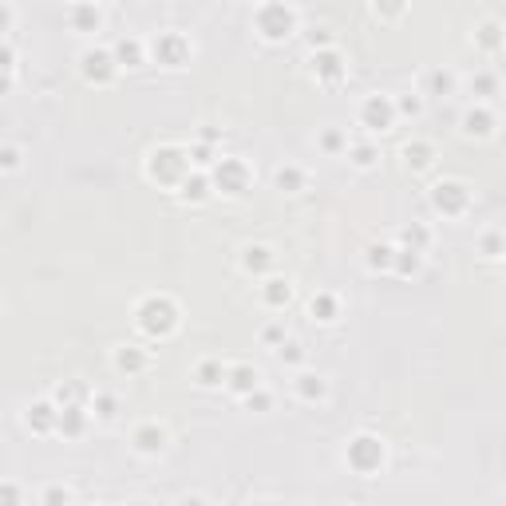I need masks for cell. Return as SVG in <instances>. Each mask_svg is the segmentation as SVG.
Segmentation results:
<instances>
[{
    "instance_id": "cell-46",
    "label": "cell",
    "mask_w": 506,
    "mask_h": 506,
    "mask_svg": "<svg viewBox=\"0 0 506 506\" xmlns=\"http://www.w3.org/2000/svg\"><path fill=\"white\" fill-rule=\"evenodd\" d=\"M178 506H206V498H198V495H186V498H182Z\"/></svg>"
},
{
    "instance_id": "cell-6",
    "label": "cell",
    "mask_w": 506,
    "mask_h": 506,
    "mask_svg": "<svg viewBox=\"0 0 506 506\" xmlns=\"http://www.w3.org/2000/svg\"><path fill=\"white\" fill-rule=\"evenodd\" d=\"M293 9H285V4H265V9H258V28L265 40H281V36L293 32Z\"/></svg>"
},
{
    "instance_id": "cell-17",
    "label": "cell",
    "mask_w": 506,
    "mask_h": 506,
    "mask_svg": "<svg viewBox=\"0 0 506 506\" xmlns=\"http://www.w3.org/2000/svg\"><path fill=\"white\" fill-rule=\"evenodd\" d=\"M313 71H317L320 79H340V76H344V60L333 52V48H328V52H317V56H313Z\"/></svg>"
},
{
    "instance_id": "cell-47",
    "label": "cell",
    "mask_w": 506,
    "mask_h": 506,
    "mask_svg": "<svg viewBox=\"0 0 506 506\" xmlns=\"http://www.w3.org/2000/svg\"><path fill=\"white\" fill-rule=\"evenodd\" d=\"M9 91V76H0V95Z\"/></svg>"
},
{
    "instance_id": "cell-40",
    "label": "cell",
    "mask_w": 506,
    "mask_h": 506,
    "mask_svg": "<svg viewBox=\"0 0 506 506\" xmlns=\"http://www.w3.org/2000/svg\"><path fill=\"white\" fill-rule=\"evenodd\" d=\"M0 166H4V171H16V166H20V151L4 146V151H0Z\"/></svg>"
},
{
    "instance_id": "cell-48",
    "label": "cell",
    "mask_w": 506,
    "mask_h": 506,
    "mask_svg": "<svg viewBox=\"0 0 506 506\" xmlns=\"http://www.w3.org/2000/svg\"><path fill=\"white\" fill-rule=\"evenodd\" d=\"M249 506H273V502H249Z\"/></svg>"
},
{
    "instance_id": "cell-33",
    "label": "cell",
    "mask_w": 506,
    "mask_h": 506,
    "mask_svg": "<svg viewBox=\"0 0 506 506\" xmlns=\"http://www.w3.org/2000/svg\"><path fill=\"white\" fill-rule=\"evenodd\" d=\"M71 20H76L79 28H95V24H99V9H87V4H79V9H71Z\"/></svg>"
},
{
    "instance_id": "cell-1",
    "label": "cell",
    "mask_w": 506,
    "mask_h": 506,
    "mask_svg": "<svg viewBox=\"0 0 506 506\" xmlns=\"http://www.w3.org/2000/svg\"><path fill=\"white\" fill-rule=\"evenodd\" d=\"M138 328L151 336H166L174 325H178V309H174L171 297H146L143 305H138Z\"/></svg>"
},
{
    "instance_id": "cell-20",
    "label": "cell",
    "mask_w": 506,
    "mask_h": 506,
    "mask_svg": "<svg viewBox=\"0 0 506 506\" xmlns=\"http://www.w3.org/2000/svg\"><path fill=\"white\" fill-rule=\"evenodd\" d=\"M261 297H265V305L281 309V305H289V297H293V285L285 281V277H269V281H265V289H261Z\"/></svg>"
},
{
    "instance_id": "cell-5",
    "label": "cell",
    "mask_w": 506,
    "mask_h": 506,
    "mask_svg": "<svg viewBox=\"0 0 506 506\" xmlns=\"http://www.w3.org/2000/svg\"><path fill=\"white\" fill-rule=\"evenodd\" d=\"M214 186L222 190V194H246L249 166L241 163V158H222V163L214 166Z\"/></svg>"
},
{
    "instance_id": "cell-35",
    "label": "cell",
    "mask_w": 506,
    "mask_h": 506,
    "mask_svg": "<svg viewBox=\"0 0 506 506\" xmlns=\"http://www.w3.org/2000/svg\"><path fill=\"white\" fill-rule=\"evenodd\" d=\"M495 87H498L495 71H479L475 76V95H495Z\"/></svg>"
},
{
    "instance_id": "cell-37",
    "label": "cell",
    "mask_w": 506,
    "mask_h": 506,
    "mask_svg": "<svg viewBox=\"0 0 506 506\" xmlns=\"http://www.w3.org/2000/svg\"><path fill=\"white\" fill-rule=\"evenodd\" d=\"M95 412H99V420H111V415H115V400H111V395H95Z\"/></svg>"
},
{
    "instance_id": "cell-26",
    "label": "cell",
    "mask_w": 506,
    "mask_h": 506,
    "mask_svg": "<svg viewBox=\"0 0 506 506\" xmlns=\"http://www.w3.org/2000/svg\"><path fill=\"white\" fill-rule=\"evenodd\" d=\"M400 238H403V246H408V249H420V253L431 246V233L423 230V226H408V230H403Z\"/></svg>"
},
{
    "instance_id": "cell-4",
    "label": "cell",
    "mask_w": 506,
    "mask_h": 506,
    "mask_svg": "<svg viewBox=\"0 0 506 506\" xmlns=\"http://www.w3.org/2000/svg\"><path fill=\"white\" fill-rule=\"evenodd\" d=\"M186 166H190L186 151H178V146H158L155 155H151V163H146V174L158 178V182H178V186H182Z\"/></svg>"
},
{
    "instance_id": "cell-18",
    "label": "cell",
    "mask_w": 506,
    "mask_h": 506,
    "mask_svg": "<svg viewBox=\"0 0 506 506\" xmlns=\"http://www.w3.org/2000/svg\"><path fill=\"white\" fill-rule=\"evenodd\" d=\"M56 412H60L56 403H32L24 420H28V427H36V431H52L56 427Z\"/></svg>"
},
{
    "instance_id": "cell-30",
    "label": "cell",
    "mask_w": 506,
    "mask_h": 506,
    "mask_svg": "<svg viewBox=\"0 0 506 506\" xmlns=\"http://www.w3.org/2000/svg\"><path fill=\"white\" fill-rule=\"evenodd\" d=\"M427 87H431L435 95H451V91H455V76H451V71H431V76H427Z\"/></svg>"
},
{
    "instance_id": "cell-19",
    "label": "cell",
    "mask_w": 506,
    "mask_h": 506,
    "mask_svg": "<svg viewBox=\"0 0 506 506\" xmlns=\"http://www.w3.org/2000/svg\"><path fill=\"white\" fill-rule=\"evenodd\" d=\"M325 392H328V384H325V376H313V372H300L297 376V395L300 400H325Z\"/></svg>"
},
{
    "instance_id": "cell-44",
    "label": "cell",
    "mask_w": 506,
    "mask_h": 506,
    "mask_svg": "<svg viewBox=\"0 0 506 506\" xmlns=\"http://www.w3.org/2000/svg\"><path fill=\"white\" fill-rule=\"evenodd\" d=\"M190 158H194L198 166H206L210 163V151H206V146H194V151H190Z\"/></svg>"
},
{
    "instance_id": "cell-3",
    "label": "cell",
    "mask_w": 506,
    "mask_h": 506,
    "mask_svg": "<svg viewBox=\"0 0 506 506\" xmlns=\"http://www.w3.org/2000/svg\"><path fill=\"white\" fill-rule=\"evenodd\" d=\"M344 459H348V467L356 475H372L384 467V443L376 435H356L348 443V451H344Z\"/></svg>"
},
{
    "instance_id": "cell-11",
    "label": "cell",
    "mask_w": 506,
    "mask_h": 506,
    "mask_svg": "<svg viewBox=\"0 0 506 506\" xmlns=\"http://www.w3.org/2000/svg\"><path fill=\"white\" fill-rule=\"evenodd\" d=\"M490 131H495V111H490V107H471V111H463V135L487 138Z\"/></svg>"
},
{
    "instance_id": "cell-27",
    "label": "cell",
    "mask_w": 506,
    "mask_h": 506,
    "mask_svg": "<svg viewBox=\"0 0 506 506\" xmlns=\"http://www.w3.org/2000/svg\"><path fill=\"white\" fill-rule=\"evenodd\" d=\"M143 60V44L138 40H119V48H115V64H138Z\"/></svg>"
},
{
    "instance_id": "cell-7",
    "label": "cell",
    "mask_w": 506,
    "mask_h": 506,
    "mask_svg": "<svg viewBox=\"0 0 506 506\" xmlns=\"http://www.w3.org/2000/svg\"><path fill=\"white\" fill-rule=\"evenodd\" d=\"M360 123L368 131H388L395 123V103L388 99V95H368L360 103Z\"/></svg>"
},
{
    "instance_id": "cell-42",
    "label": "cell",
    "mask_w": 506,
    "mask_h": 506,
    "mask_svg": "<svg viewBox=\"0 0 506 506\" xmlns=\"http://www.w3.org/2000/svg\"><path fill=\"white\" fill-rule=\"evenodd\" d=\"M395 111H403V115H420V99H415V95H403Z\"/></svg>"
},
{
    "instance_id": "cell-43",
    "label": "cell",
    "mask_w": 506,
    "mask_h": 506,
    "mask_svg": "<svg viewBox=\"0 0 506 506\" xmlns=\"http://www.w3.org/2000/svg\"><path fill=\"white\" fill-rule=\"evenodd\" d=\"M246 400H249V408H269V395L265 392H249Z\"/></svg>"
},
{
    "instance_id": "cell-28",
    "label": "cell",
    "mask_w": 506,
    "mask_h": 506,
    "mask_svg": "<svg viewBox=\"0 0 506 506\" xmlns=\"http://www.w3.org/2000/svg\"><path fill=\"white\" fill-rule=\"evenodd\" d=\"M392 258H395L392 246H372L368 249V265L372 269H392Z\"/></svg>"
},
{
    "instance_id": "cell-14",
    "label": "cell",
    "mask_w": 506,
    "mask_h": 506,
    "mask_svg": "<svg viewBox=\"0 0 506 506\" xmlns=\"http://www.w3.org/2000/svg\"><path fill=\"white\" fill-rule=\"evenodd\" d=\"M84 423H87V412L79 408V403H68V408H60V412H56V427H60L64 435H79V431H84Z\"/></svg>"
},
{
    "instance_id": "cell-22",
    "label": "cell",
    "mask_w": 506,
    "mask_h": 506,
    "mask_svg": "<svg viewBox=\"0 0 506 506\" xmlns=\"http://www.w3.org/2000/svg\"><path fill=\"white\" fill-rule=\"evenodd\" d=\"M182 198H186V202H206L210 198V178L206 174H190V178H182Z\"/></svg>"
},
{
    "instance_id": "cell-15",
    "label": "cell",
    "mask_w": 506,
    "mask_h": 506,
    "mask_svg": "<svg viewBox=\"0 0 506 506\" xmlns=\"http://www.w3.org/2000/svg\"><path fill=\"white\" fill-rule=\"evenodd\" d=\"M241 265H246L249 273H265V269L273 265V249L269 246H246L241 249Z\"/></svg>"
},
{
    "instance_id": "cell-31",
    "label": "cell",
    "mask_w": 506,
    "mask_h": 506,
    "mask_svg": "<svg viewBox=\"0 0 506 506\" xmlns=\"http://www.w3.org/2000/svg\"><path fill=\"white\" fill-rule=\"evenodd\" d=\"M348 155H352V163H356V166H364V171H368V166L376 163V146L356 143V146H348Z\"/></svg>"
},
{
    "instance_id": "cell-8",
    "label": "cell",
    "mask_w": 506,
    "mask_h": 506,
    "mask_svg": "<svg viewBox=\"0 0 506 506\" xmlns=\"http://www.w3.org/2000/svg\"><path fill=\"white\" fill-rule=\"evenodd\" d=\"M155 56H158V64H166V68H178V64L190 56V44L182 40L178 32H158L155 36Z\"/></svg>"
},
{
    "instance_id": "cell-38",
    "label": "cell",
    "mask_w": 506,
    "mask_h": 506,
    "mask_svg": "<svg viewBox=\"0 0 506 506\" xmlns=\"http://www.w3.org/2000/svg\"><path fill=\"white\" fill-rule=\"evenodd\" d=\"M20 502V490L12 482H0V506H16Z\"/></svg>"
},
{
    "instance_id": "cell-10",
    "label": "cell",
    "mask_w": 506,
    "mask_h": 506,
    "mask_svg": "<svg viewBox=\"0 0 506 506\" xmlns=\"http://www.w3.org/2000/svg\"><path fill=\"white\" fill-rule=\"evenodd\" d=\"M135 451L138 455H158L166 447V431L158 427V423H143V427H135Z\"/></svg>"
},
{
    "instance_id": "cell-36",
    "label": "cell",
    "mask_w": 506,
    "mask_h": 506,
    "mask_svg": "<svg viewBox=\"0 0 506 506\" xmlns=\"http://www.w3.org/2000/svg\"><path fill=\"white\" fill-rule=\"evenodd\" d=\"M320 146H325L328 155H336V151H344L348 143H344V135H340V131H325V135H320Z\"/></svg>"
},
{
    "instance_id": "cell-41",
    "label": "cell",
    "mask_w": 506,
    "mask_h": 506,
    "mask_svg": "<svg viewBox=\"0 0 506 506\" xmlns=\"http://www.w3.org/2000/svg\"><path fill=\"white\" fill-rule=\"evenodd\" d=\"M12 60H16L12 48H9V44H0V76H9V71H12Z\"/></svg>"
},
{
    "instance_id": "cell-34",
    "label": "cell",
    "mask_w": 506,
    "mask_h": 506,
    "mask_svg": "<svg viewBox=\"0 0 506 506\" xmlns=\"http://www.w3.org/2000/svg\"><path fill=\"white\" fill-rule=\"evenodd\" d=\"M68 502H71L68 487H48V490H44V506H68Z\"/></svg>"
},
{
    "instance_id": "cell-49",
    "label": "cell",
    "mask_w": 506,
    "mask_h": 506,
    "mask_svg": "<svg viewBox=\"0 0 506 506\" xmlns=\"http://www.w3.org/2000/svg\"><path fill=\"white\" fill-rule=\"evenodd\" d=\"M135 506H146V502H135Z\"/></svg>"
},
{
    "instance_id": "cell-2",
    "label": "cell",
    "mask_w": 506,
    "mask_h": 506,
    "mask_svg": "<svg viewBox=\"0 0 506 506\" xmlns=\"http://www.w3.org/2000/svg\"><path fill=\"white\" fill-rule=\"evenodd\" d=\"M431 206H435V214L443 218H463L467 206H471V186L459 178H443L431 186Z\"/></svg>"
},
{
    "instance_id": "cell-32",
    "label": "cell",
    "mask_w": 506,
    "mask_h": 506,
    "mask_svg": "<svg viewBox=\"0 0 506 506\" xmlns=\"http://www.w3.org/2000/svg\"><path fill=\"white\" fill-rule=\"evenodd\" d=\"M479 249H482V258H502V233H482V241H479Z\"/></svg>"
},
{
    "instance_id": "cell-16",
    "label": "cell",
    "mask_w": 506,
    "mask_h": 506,
    "mask_svg": "<svg viewBox=\"0 0 506 506\" xmlns=\"http://www.w3.org/2000/svg\"><path fill=\"white\" fill-rule=\"evenodd\" d=\"M420 265H423V253H420V249H408V246L395 249L392 269H395L400 277H415V273H420Z\"/></svg>"
},
{
    "instance_id": "cell-39",
    "label": "cell",
    "mask_w": 506,
    "mask_h": 506,
    "mask_svg": "<svg viewBox=\"0 0 506 506\" xmlns=\"http://www.w3.org/2000/svg\"><path fill=\"white\" fill-rule=\"evenodd\" d=\"M277 356H281V360H289V364H300V344H281V348H277Z\"/></svg>"
},
{
    "instance_id": "cell-25",
    "label": "cell",
    "mask_w": 506,
    "mask_h": 506,
    "mask_svg": "<svg viewBox=\"0 0 506 506\" xmlns=\"http://www.w3.org/2000/svg\"><path fill=\"white\" fill-rule=\"evenodd\" d=\"M313 317L317 320H333L336 317V297L333 293H317V297H313Z\"/></svg>"
},
{
    "instance_id": "cell-23",
    "label": "cell",
    "mask_w": 506,
    "mask_h": 506,
    "mask_svg": "<svg viewBox=\"0 0 506 506\" xmlns=\"http://www.w3.org/2000/svg\"><path fill=\"white\" fill-rule=\"evenodd\" d=\"M194 380H198L202 388H218V384L226 380V368H222L218 360H202V364H198V372H194Z\"/></svg>"
},
{
    "instance_id": "cell-9",
    "label": "cell",
    "mask_w": 506,
    "mask_h": 506,
    "mask_svg": "<svg viewBox=\"0 0 506 506\" xmlns=\"http://www.w3.org/2000/svg\"><path fill=\"white\" fill-rule=\"evenodd\" d=\"M115 68H119V64H115L111 52H99V48H95V52H84V76L95 79V84H107V79L115 76Z\"/></svg>"
},
{
    "instance_id": "cell-29",
    "label": "cell",
    "mask_w": 506,
    "mask_h": 506,
    "mask_svg": "<svg viewBox=\"0 0 506 506\" xmlns=\"http://www.w3.org/2000/svg\"><path fill=\"white\" fill-rule=\"evenodd\" d=\"M277 186L281 190H300L305 186V174H300L297 166H281V171H277Z\"/></svg>"
},
{
    "instance_id": "cell-21",
    "label": "cell",
    "mask_w": 506,
    "mask_h": 506,
    "mask_svg": "<svg viewBox=\"0 0 506 506\" xmlns=\"http://www.w3.org/2000/svg\"><path fill=\"white\" fill-rule=\"evenodd\" d=\"M475 44H479L482 52H498V48H502V24H498V20H487V24H479V32H475Z\"/></svg>"
},
{
    "instance_id": "cell-45",
    "label": "cell",
    "mask_w": 506,
    "mask_h": 506,
    "mask_svg": "<svg viewBox=\"0 0 506 506\" xmlns=\"http://www.w3.org/2000/svg\"><path fill=\"white\" fill-rule=\"evenodd\" d=\"M9 24H12V9H9V4H0V32H4Z\"/></svg>"
},
{
    "instance_id": "cell-13",
    "label": "cell",
    "mask_w": 506,
    "mask_h": 506,
    "mask_svg": "<svg viewBox=\"0 0 506 506\" xmlns=\"http://www.w3.org/2000/svg\"><path fill=\"white\" fill-rule=\"evenodd\" d=\"M226 376H230V388H233L238 395H249V392H258V388H261L258 368H249V364H238V368H230Z\"/></svg>"
},
{
    "instance_id": "cell-12",
    "label": "cell",
    "mask_w": 506,
    "mask_h": 506,
    "mask_svg": "<svg viewBox=\"0 0 506 506\" xmlns=\"http://www.w3.org/2000/svg\"><path fill=\"white\" fill-rule=\"evenodd\" d=\"M431 158H435V146L423 143V138H415V143L403 146V163H408V171H427Z\"/></svg>"
},
{
    "instance_id": "cell-24",
    "label": "cell",
    "mask_w": 506,
    "mask_h": 506,
    "mask_svg": "<svg viewBox=\"0 0 506 506\" xmlns=\"http://www.w3.org/2000/svg\"><path fill=\"white\" fill-rule=\"evenodd\" d=\"M143 364H146V356L138 348H119L115 352V368L119 372H143Z\"/></svg>"
}]
</instances>
